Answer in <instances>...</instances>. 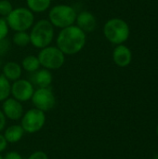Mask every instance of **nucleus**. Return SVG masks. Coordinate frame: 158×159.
Instances as JSON below:
<instances>
[{
  "instance_id": "nucleus-1",
  "label": "nucleus",
  "mask_w": 158,
  "mask_h": 159,
  "mask_svg": "<svg viewBox=\"0 0 158 159\" xmlns=\"http://www.w3.org/2000/svg\"><path fill=\"white\" fill-rule=\"evenodd\" d=\"M87 34L75 24L61 29L56 37V46L65 56L79 53L86 46Z\"/></svg>"
},
{
  "instance_id": "nucleus-2",
  "label": "nucleus",
  "mask_w": 158,
  "mask_h": 159,
  "mask_svg": "<svg viewBox=\"0 0 158 159\" xmlns=\"http://www.w3.org/2000/svg\"><path fill=\"white\" fill-rule=\"evenodd\" d=\"M54 27L47 19H42L34 22L31 28V44L36 48H44L50 46L54 39Z\"/></svg>"
},
{
  "instance_id": "nucleus-3",
  "label": "nucleus",
  "mask_w": 158,
  "mask_h": 159,
  "mask_svg": "<svg viewBox=\"0 0 158 159\" xmlns=\"http://www.w3.org/2000/svg\"><path fill=\"white\" fill-rule=\"evenodd\" d=\"M129 34L128 22L120 18H112L103 25L104 37L114 45L124 44L129 39Z\"/></svg>"
},
{
  "instance_id": "nucleus-4",
  "label": "nucleus",
  "mask_w": 158,
  "mask_h": 159,
  "mask_svg": "<svg viewBox=\"0 0 158 159\" xmlns=\"http://www.w3.org/2000/svg\"><path fill=\"white\" fill-rule=\"evenodd\" d=\"M77 13L75 9L66 4H59L51 7L48 11V20L55 28L63 29L75 23Z\"/></svg>"
},
{
  "instance_id": "nucleus-5",
  "label": "nucleus",
  "mask_w": 158,
  "mask_h": 159,
  "mask_svg": "<svg viewBox=\"0 0 158 159\" xmlns=\"http://www.w3.org/2000/svg\"><path fill=\"white\" fill-rule=\"evenodd\" d=\"M5 19L9 29L13 30L14 32L28 31L34 23V13L28 7H23L13 8L9 15H7Z\"/></svg>"
},
{
  "instance_id": "nucleus-6",
  "label": "nucleus",
  "mask_w": 158,
  "mask_h": 159,
  "mask_svg": "<svg viewBox=\"0 0 158 159\" xmlns=\"http://www.w3.org/2000/svg\"><path fill=\"white\" fill-rule=\"evenodd\" d=\"M37 58L41 67L49 71L61 69L65 62V55L57 46H47L41 48Z\"/></svg>"
},
{
  "instance_id": "nucleus-7",
  "label": "nucleus",
  "mask_w": 158,
  "mask_h": 159,
  "mask_svg": "<svg viewBox=\"0 0 158 159\" xmlns=\"http://www.w3.org/2000/svg\"><path fill=\"white\" fill-rule=\"evenodd\" d=\"M46 114L36 108L26 111L20 118V126L25 133L34 134L39 132L46 124Z\"/></svg>"
},
{
  "instance_id": "nucleus-8",
  "label": "nucleus",
  "mask_w": 158,
  "mask_h": 159,
  "mask_svg": "<svg viewBox=\"0 0 158 159\" xmlns=\"http://www.w3.org/2000/svg\"><path fill=\"white\" fill-rule=\"evenodd\" d=\"M34 108L44 113L52 110L56 105V97L50 88H38L31 99Z\"/></svg>"
},
{
  "instance_id": "nucleus-9",
  "label": "nucleus",
  "mask_w": 158,
  "mask_h": 159,
  "mask_svg": "<svg viewBox=\"0 0 158 159\" xmlns=\"http://www.w3.org/2000/svg\"><path fill=\"white\" fill-rule=\"evenodd\" d=\"M34 92V85L27 79L20 78L11 84V94L12 98L16 99L20 102H28L32 99Z\"/></svg>"
},
{
  "instance_id": "nucleus-10",
  "label": "nucleus",
  "mask_w": 158,
  "mask_h": 159,
  "mask_svg": "<svg viewBox=\"0 0 158 159\" xmlns=\"http://www.w3.org/2000/svg\"><path fill=\"white\" fill-rule=\"evenodd\" d=\"M1 110L6 118L12 121H17L20 119L24 114L22 102L10 97L3 102Z\"/></svg>"
},
{
  "instance_id": "nucleus-11",
  "label": "nucleus",
  "mask_w": 158,
  "mask_h": 159,
  "mask_svg": "<svg viewBox=\"0 0 158 159\" xmlns=\"http://www.w3.org/2000/svg\"><path fill=\"white\" fill-rule=\"evenodd\" d=\"M78 28H80L84 33H92L97 28V19L93 13L90 11H81L77 14L75 23Z\"/></svg>"
},
{
  "instance_id": "nucleus-12",
  "label": "nucleus",
  "mask_w": 158,
  "mask_h": 159,
  "mask_svg": "<svg viewBox=\"0 0 158 159\" xmlns=\"http://www.w3.org/2000/svg\"><path fill=\"white\" fill-rule=\"evenodd\" d=\"M113 61L119 67H127L132 61V53L129 48L124 44L116 45L113 50Z\"/></svg>"
},
{
  "instance_id": "nucleus-13",
  "label": "nucleus",
  "mask_w": 158,
  "mask_h": 159,
  "mask_svg": "<svg viewBox=\"0 0 158 159\" xmlns=\"http://www.w3.org/2000/svg\"><path fill=\"white\" fill-rule=\"evenodd\" d=\"M2 75L10 82H14L21 77L22 67L20 63L16 61H7L3 66Z\"/></svg>"
},
{
  "instance_id": "nucleus-14",
  "label": "nucleus",
  "mask_w": 158,
  "mask_h": 159,
  "mask_svg": "<svg viewBox=\"0 0 158 159\" xmlns=\"http://www.w3.org/2000/svg\"><path fill=\"white\" fill-rule=\"evenodd\" d=\"M34 82L38 88H49L53 81L51 71L42 68L34 73Z\"/></svg>"
},
{
  "instance_id": "nucleus-15",
  "label": "nucleus",
  "mask_w": 158,
  "mask_h": 159,
  "mask_svg": "<svg viewBox=\"0 0 158 159\" xmlns=\"http://www.w3.org/2000/svg\"><path fill=\"white\" fill-rule=\"evenodd\" d=\"M24 130L20 125H11L7 127L4 131V137L6 138L8 143H19L24 135Z\"/></svg>"
},
{
  "instance_id": "nucleus-16",
  "label": "nucleus",
  "mask_w": 158,
  "mask_h": 159,
  "mask_svg": "<svg viewBox=\"0 0 158 159\" xmlns=\"http://www.w3.org/2000/svg\"><path fill=\"white\" fill-rule=\"evenodd\" d=\"M52 0H26L27 7L33 13H43L51 7Z\"/></svg>"
},
{
  "instance_id": "nucleus-17",
  "label": "nucleus",
  "mask_w": 158,
  "mask_h": 159,
  "mask_svg": "<svg viewBox=\"0 0 158 159\" xmlns=\"http://www.w3.org/2000/svg\"><path fill=\"white\" fill-rule=\"evenodd\" d=\"M20 65L22 67V70L28 73H35L41 67L37 56H34V55H28L24 57L23 60L21 61Z\"/></svg>"
},
{
  "instance_id": "nucleus-18",
  "label": "nucleus",
  "mask_w": 158,
  "mask_h": 159,
  "mask_svg": "<svg viewBox=\"0 0 158 159\" xmlns=\"http://www.w3.org/2000/svg\"><path fill=\"white\" fill-rule=\"evenodd\" d=\"M12 43L20 48L27 47L29 44H31L29 33H27V31L15 32V34L12 36Z\"/></svg>"
},
{
  "instance_id": "nucleus-19",
  "label": "nucleus",
  "mask_w": 158,
  "mask_h": 159,
  "mask_svg": "<svg viewBox=\"0 0 158 159\" xmlns=\"http://www.w3.org/2000/svg\"><path fill=\"white\" fill-rule=\"evenodd\" d=\"M11 94V84L3 75H0V102L9 98Z\"/></svg>"
},
{
  "instance_id": "nucleus-20",
  "label": "nucleus",
  "mask_w": 158,
  "mask_h": 159,
  "mask_svg": "<svg viewBox=\"0 0 158 159\" xmlns=\"http://www.w3.org/2000/svg\"><path fill=\"white\" fill-rule=\"evenodd\" d=\"M13 10V6L9 0H0V16L6 18Z\"/></svg>"
},
{
  "instance_id": "nucleus-21",
  "label": "nucleus",
  "mask_w": 158,
  "mask_h": 159,
  "mask_svg": "<svg viewBox=\"0 0 158 159\" xmlns=\"http://www.w3.org/2000/svg\"><path fill=\"white\" fill-rule=\"evenodd\" d=\"M10 48H11V43L7 37L0 40V56L6 55L10 50Z\"/></svg>"
},
{
  "instance_id": "nucleus-22",
  "label": "nucleus",
  "mask_w": 158,
  "mask_h": 159,
  "mask_svg": "<svg viewBox=\"0 0 158 159\" xmlns=\"http://www.w3.org/2000/svg\"><path fill=\"white\" fill-rule=\"evenodd\" d=\"M9 31V27L7 23V20L5 18H0V40L4 39L7 36Z\"/></svg>"
},
{
  "instance_id": "nucleus-23",
  "label": "nucleus",
  "mask_w": 158,
  "mask_h": 159,
  "mask_svg": "<svg viewBox=\"0 0 158 159\" xmlns=\"http://www.w3.org/2000/svg\"><path fill=\"white\" fill-rule=\"evenodd\" d=\"M26 159H48V157L45 152L38 150L32 153Z\"/></svg>"
},
{
  "instance_id": "nucleus-24",
  "label": "nucleus",
  "mask_w": 158,
  "mask_h": 159,
  "mask_svg": "<svg viewBox=\"0 0 158 159\" xmlns=\"http://www.w3.org/2000/svg\"><path fill=\"white\" fill-rule=\"evenodd\" d=\"M3 157L4 159H23L21 155L16 151H10V152L7 153Z\"/></svg>"
},
{
  "instance_id": "nucleus-25",
  "label": "nucleus",
  "mask_w": 158,
  "mask_h": 159,
  "mask_svg": "<svg viewBox=\"0 0 158 159\" xmlns=\"http://www.w3.org/2000/svg\"><path fill=\"white\" fill-rule=\"evenodd\" d=\"M7 144H8V143L7 142L6 138H5L4 135L0 132V155H1V153H3V152L7 149Z\"/></svg>"
},
{
  "instance_id": "nucleus-26",
  "label": "nucleus",
  "mask_w": 158,
  "mask_h": 159,
  "mask_svg": "<svg viewBox=\"0 0 158 159\" xmlns=\"http://www.w3.org/2000/svg\"><path fill=\"white\" fill-rule=\"evenodd\" d=\"M6 122H7V118L6 116H4L2 110L0 109V132L2 130L5 129V127H6Z\"/></svg>"
},
{
  "instance_id": "nucleus-27",
  "label": "nucleus",
  "mask_w": 158,
  "mask_h": 159,
  "mask_svg": "<svg viewBox=\"0 0 158 159\" xmlns=\"http://www.w3.org/2000/svg\"><path fill=\"white\" fill-rule=\"evenodd\" d=\"M154 159H158V155H156V156L154 157Z\"/></svg>"
},
{
  "instance_id": "nucleus-28",
  "label": "nucleus",
  "mask_w": 158,
  "mask_h": 159,
  "mask_svg": "<svg viewBox=\"0 0 158 159\" xmlns=\"http://www.w3.org/2000/svg\"><path fill=\"white\" fill-rule=\"evenodd\" d=\"M156 133H157V136H158V125H157V128H156Z\"/></svg>"
},
{
  "instance_id": "nucleus-29",
  "label": "nucleus",
  "mask_w": 158,
  "mask_h": 159,
  "mask_svg": "<svg viewBox=\"0 0 158 159\" xmlns=\"http://www.w3.org/2000/svg\"><path fill=\"white\" fill-rule=\"evenodd\" d=\"M0 159H4V157H2L1 155H0Z\"/></svg>"
},
{
  "instance_id": "nucleus-30",
  "label": "nucleus",
  "mask_w": 158,
  "mask_h": 159,
  "mask_svg": "<svg viewBox=\"0 0 158 159\" xmlns=\"http://www.w3.org/2000/svg\"><path fill=\"white\" fill-rule=\"evenodd\" d=\"M157 64H158V63H157Z\"/></svg>"
}]
</instances>
